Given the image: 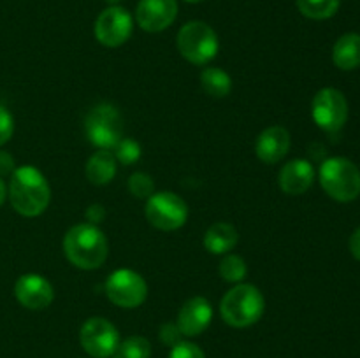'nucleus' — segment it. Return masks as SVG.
Segmentation results:
<instances>
[{
  "instance_id": "obj_3",
  "label": "nucleus",
  "mask_w": 360,
  "mask_h": 358,
  "mask_svg": "<svg viewBox=\"0 0 360 358\" xmlns=\"http://www.w3.org/2000/svg\"><path fill=\"white\" fill-rule=\"evenodd\" d=\"M266 309L262 291L253 284H238L224 295L220 304L221 318L236 329H245L259 321Z\"/></svg>"
},
{
  "instance_id": "obj_28",
  "label": "nucleus",
  "mask_w": 360,
  "mask_h": 358,
  "mask_svg": "<svg viewBox=\"0 0 360 358\" xmlns=\"http://www.w3.org/2000/svg\"><path fill=\"white\" fill-rule=\"evenodd\" d=\"M179 336H181V332H179L178 325H172V323H165V325H162L160 329L162 343L176 346L178 343H181V340H179Z\"/></svg>"
},
{
  "instance_id": "obj_1",
  "label": "nucleus",
  "mask_w": 360,
  "mask_h": 358,
  "mask_svg": "<svg viewBox=\"0 0 360 358\" xmlns=\"http://www.w3.org/2000/svg\"><path fill=\"white\" fill-rule=\"evenodd\" d=\"M9 199L18 213L27 218H34L46 211L51 199V190L41 171L32 165H23L13 172Z\"/></svg>"
},
{
  "instance_id": "obj_25",
  "label": "nucleus",
  "mask_w": 360,
  "mask_h": 358,
  "mask_svg": "<svg viewBox=\"0 0 360 358\" xmlns=\"http://www.w3.org/2000/svg\"><path fill=\"white\" fill-rule=\"evenodd\" d=\"M116 150V160L122 161L123 165H130L141 158V146L132 139H122Z\"/></svg>"
},
{
  "instance_id": "obj_7",
  "label": "nucleus",
  "mask_w": 360,
  "mask_h": 358,
  "mask_svg": "<svg viewBox=\"0 0 360 358\" xmlns=\"http://www.w3.org/2000/svg\"><path fill=\"white\" fill-rule=\"evenodd\" d=\"M146 218L158 230H178L186 223L188 207L185 200L172 192H158L148 199Z\"/></svg>"
},
{
  "instance_id": "obj_22",
  "label": "nucleus",
  "mask_w": 360,
  "mask_h": 358,
  "mask_svg": "<svg viewBox=\"0 0 360 358\" xmlns=\"http://www.w3.org/2000/svg\"><path fill=\"white\" fill-rule=\"evenodd\" d=\"M116 353H118V358H150L151 346L144 337L132 336L120 343Z\"/></svg>"
},
{
  "instance_id": "obj_23",
  "label": "nucleus",
  "mask_w": 360,
  "mask_h": 358,
  "mask_svg": "<svg viewBox=\"0 0 360 358\" xmlns=\"http://www.w3.org/2000/svg\"><path fill=\"white\" fill-rule=\"evenodd\" d=\"M220 276L229 283H238L246 276V262L239 255H227L220 263Z\"/></svg>"
},
{
  "instance_id": "obj_6",
  "label": "nucleus",
  "mask_w": 360,
  "mask_h": 358,
  "mask_svg": "<svg viewBox=\"0 0 360 358\" xmlns=\"http://www.w3.org/2000/svg\"><path fill=\"white\" fill-rule=\"evenodd\" d=\"M88 140L101 150H112L122 140L123 121L120 111L112 104H98L84 119Z\"/></svg>"
},
{
  "instance_id": "obj_31",
  "label": "nucleus",
  "mask_w": 360,
  "mask_h": 358,
  "mask_svg": "<svg viewBox=\"0 0 360 358\" xmlns=\"http://www.w3.org/2000/svg\"><path fill=\"white\" fill-rule=\"evenodd\" d=\"M350 251L355 258L360 260V227L352 234L350 237Z\"/></svg>"
},
{
  "instance_id": "obj_27",
  "label": "nucleus",
  "mask_w": 360,
  "mask_h": 358,
  "mask_svg": "<svg viewBox=\"0 0 360 358\" xmlns=\"http://www.w3.org/2000/svg\"><path fill=\"white\" fill-rule=\"evenodd\" d=\"M14 132V119L6 107L0 105V146L6 144L13 137Z\"/></svg>"
},
{
  "instance_id": "obj_17",
  "label": "nucleus",
  "mask_w": 360,
  "mask_h": 358,
  "mask_svg": "<svg viewBox=\"0 0 360 358\" xmlns=\"http://www.w3.org/2000/svg\"><path fill=\"white\" fill-rule=\"evenodd\" d=\"M236 244H238V230L234 225L225 223V221L211 225L204 234V248L214 255L229 253Z\"/></svg>"
},
{
  "instance_id": "obj_11",
  "label": "nucleus",
  "mask_w": 360,
  "mask_h": 358,
  "mask_svg": "<svg viewBox=\"0 0 360 358\" xmlns=\"http://www.w3.org/2000/svg\"><path fill=\"white\" fill-rule=\"evenodd\" d=\"M132 16L123 7L112 6L102 11L95 21V37L108 48H118L129 41L132 34Z\"/></svg>"
},
{
  "instance_id": "obj_12",
  "label": "nucleus",
  "mask_w": 360,
  "mask_h": 358,
  "mask_svg": "<svg viewBox=\"0 0 360 358\" xmlns=\"http://www.w3.org/2000/svg\"><path fill=\"white\" fill-rule=\"evenodd\" d=\"M178 16L176 0H141L137 4L136 18L143 30L157 34L171 27Z\"/></svg>"
},
{
  "instance_id": "obj_18",
  "label": "nucleus",
  "mask_w": 360,
  "mask_h": 358,
  "mask_svg": "<svg viewBox=\"0 0 360 358\" xmlns=\"http://www.w3.org/2000/svg\"><path fill=\"white\" fill-rule=\"evenodd\" d=\"M116 175V158L111 151L101 150L90 157L86 164V178L91 185H108Z\"/></svg>"
},
{
  "instance_id": "obj_19",
  "label": "nucleus",
  "mask_w": 360,
  "mask_h": 358,
  "mask_svg": "<svg viewBox=\"0 0 360 358\" xmlns=\"http://www.w3.org/2000/svg\"><path fill=\"white\" fill-rule=\"evenodd\" d=\"M333 60L341 70H354L360 67V35H341L336 44H334Z\"/></svg>"
},
{
  "instance_id": "obj_20",
  "label": "nucleus",
  "mask_w": 360,
  "mask_h": 358,
  "mask_svg": "<svg viewBox=\"0 0 360 358\" xmlns=\"http://www.w3.org/2000/svg\"><path fill=\"white\" fill-rule=\"evenodd\" d=\"M200 84H202V90L214 98L227 97L232 90L231 76L225 70L217 69V67H207L202 70Z\"/></svg>"
},
{
  "instance_id": "obj_4",
  "label": "nucleus",
  "mask_w": 360,
  "mask_h": 358,
  "mask_svg": "<svg viewBox=\"0 0 360 358\" xmlns=\"http://www.w3.org/2000/svg\"><path fill=\"white\" fill-rule=\"evenodd\" d=\"M320 185L338 202H352L360 195L359 167L348 158H329L320 167Z\"/></svg>"
},
{
  "instance_id": "obj_33",
  "label": "nucleus",
  "mask_w": 360,
  "mask_h": 358,
  "mask_svg": "<svg viewBox=\"0 0 360 358\" xmlns=\"http://www.w3.org/2000/svg\"><path fill=\"white\" fill-rule=\"evenodd\" d=\"M185 2H190V4H197V2H202V0H185Z\"/></svg>"
},
{
  "instance_id": "obj_30",
  "label": "nucleus",
  "mask_w": 360,
  "mask_h": 358,
  "mask_svg": "<svg viewBox=\"0 0 360 358\" xmlns=\"http://www.w3.org/2000/svg\"><path fill=\"white\" fill-rule=\"evenodd\" d=\"M14 172V158L7 151H0V175Z\"/></svg>"
},
{
  "instance_id": "obj_14",
  "label": "nucleus",
  "mask_w": 360,
  "mask_h": 358,
  "mask_svg": "<svg viewBox=\"0 0 360 358\" xmlns=\"http://www.w3.org/2000/svg\"><path fill=\"white\" fill-rule=\"evenodd\" d=\"M213 318V307L204 297H192L181 305L178 312V329L183 336H200L210 326Z\"/></svg>"
},
{
  "instance_id": "obj_15",
  "label": "nucleus",
  "mask_w": 360,
  "mask_h": 358,
  "mask_svg": "<svg viewBox=\"0 0 360 358\" xmlns=\"http://www.w3.org/2000/svg\"><path fill=\"white\" fill-rule=\"evenodd\" d=\"M290 150V133L283 126H269L257 139V157L264 164H278Z\"/></svg>"
},
{
  "instance_id": "obj_26",
  "label": "nucleus",
  "mask_w": 360,
  "mask_h": 358,
  "mask_svg": "<svg viewBox=\"0 0 360 358\" xmlns=\"http://www.w3.org/2000/svg\"><path fill=\"white\" fill-rule=\"evenodd\" d=\"M169 358H206V354L202 353V350L197 344L178 343L176 346H172Z\"/></svg>"
},
{
  "instance_id": "obj_29",
  "label": "nucleus",
  "mask_w": 360,
  "mask_h": 358,
  "mask_svg": "<svg viewBox=\"0 0 360 358\" xmlns=\"http://www.w3.org/2000/svg\"><path fill=\"white\" fill-rule=\"evenodd\" d=\"M84 216H86V221L90 225H98L105 218V211L101 204H91L86 209V214H84Z\"/></svg>"
},
{
  "instance_id": "obj_9",
  "label": "nucleus",
  "mask_w": 360,
  "mask_h": 358,
  "mask_svg": "<svg viewBox=\"0 0 360 358\" xmlns=\"http://www.w3.org/2000/svg\"><path fill=\"white\" fill-rule=\"evenodd\" d=\"M311 114L316 125L329 133L340 132L348 119V102L336 88H323L313 98Z\"/></svg>"
},
{
  "instance_id": "obj_24",
  "label": "nucleus",
  "mask_w": 360,
  "mask_h": 358,
  "mask_svg": "<svg viewBox=\"0 0 360 358\" xmlns=\"http://www.w3.org/2000/svg\"><path fill=\"white\" fill-rule=\"evenodd\" d=\"M129 190L137 199H150L155 192V183L144 172H136L129 179Z\"/></svg>"
},
{
  "instance_id": "obj_10",
  "label": "nucleus",
  "mask_w": 360,
  "mask_h": 358,
  "mask_svg": "<svg viewBox=\"0 0 360 358\" xmlns=\"http://www.w3.org/2000/svg\"><path fill=\"white\" fill-rule=\"evenodd\" d=\"M79 340L83 350L95 358H109L120 346V333L116 326L105 318L95 316L81 326Z\"/></svg>"
},
{
  "instance_id": "obj_21",
  "label": "nucleus",
  "mask_w": 360,
  "mask_h": 358,
  "mask_svg": "<svg viewBox=\"0 0 360 358\" xmlns=\"http://www.w3.org/2000/svg\"><path fill=\"white\" fill-rule=\"evenodd\" d=\"M340 2L341 0H297V7L309 20H327L338 13Z\"/></svg>"
},
{
  "instance_id": "obj_16",
  "label": "nucleus",
  "mask_w": 360,
  "mask_h": 358,
  "mask_svg": "<svg viewBox=\"0 0 360 358\" xmlns=\"http://www.w3.org/2000/svg\"><path fill=\"white\" fill-rule=\"evenodd\" d=\"M315 181V168L308 160H292L280 172V186L287 195H302Z\"/></svg>"
},
{
  "instance_id": "obj_8",
  "label": "nucleus",
  "mask_w": 360,
  "mask_h": 358,
  "mask_svg": "<svg viewBox=\"0 0 360 358\" xmlns=\"http://www.w3.org/2000/svg\"><path fill=\"white\" fill-rule=\"evenodd\" d=\"M105 295L118 307L132 309L146 300L148 284L136 270L120 269L105 281Z\"/></svg>"
},
{
  "instance_id": "obj_5",
  "label": "nucleus",
  "mask_w": 360,
  "mask_h": 358,
  "mask_svg": "<svg viewBox=\"0 0 360 358\" xmlns=\"http://www.w3.org/2000/svg\"><path fill=\"white\" fill-rule=\"evenodd\" d=\"M176 42L183 58L195 65H206L217 56L220 48L217 32L204 21H190L183 25Z\"/></svg>"
},
{
  "instance_id": "obj_34",
  "label": "nucleus",
  "mask_w": 360,
  "mask_h": 358,
  "mask_svg": "<svg viewBox=\"0 0 360 358\" xmlns=\"http://www.w3.org/2000/svg\"><path fill=\"white\" fill-rule=\"evenodd\" d=\"M108 2H109V4H118L120 0H108Z\"/></svg>"
},
{
  "instance_id": "obj_13",
  "label": "nucleus",
  "mask_w": 360,
  "mask_h": 358,
  "mask_svg": "<svg viewBox=\"0 0 360 358\" xmlns=\"http://www.w3.org/2000/svg\"><path fill=\"white\" fill-rule=\"evenodd\" d=\"M14 295L23 307L34 309V311L48 307L55 298L51 283L39 274L21 276L14 286Z\"/></svg>"
},
{
  "instance_id": "obj_32",
  "label": "nucleus",
  "mask_w": 360,
  "mask_h": 358,
  "mask_svg": "<svg viewBox=\"0 0 360 358\" xmlns=\"http://www.w3.org/2000/svg\"><path fill=\"white\" fill-rule=\"evenodd\" d=\"M6 195H7V192H6V185H4L2 178H0V206H2L4 200H6Z\"/></svg>"
},
{
  "instance_id": "obj_2",
  "label": "nucleus",
  "mask_w": 360,
  "mask_h": 358,
  "mask_svg": "<svg viewBox=\"0 0 360 358\" xmlns=\"http://www.w3.org/2000/svg\"><path fill=\"white\" fill-rule=\"evenodd\" d=\"M63 253L74 267L83 270L98 269L109 255L108 239L97 225L79 223L63 237Z\"/></svg>"
}]
</instances>
